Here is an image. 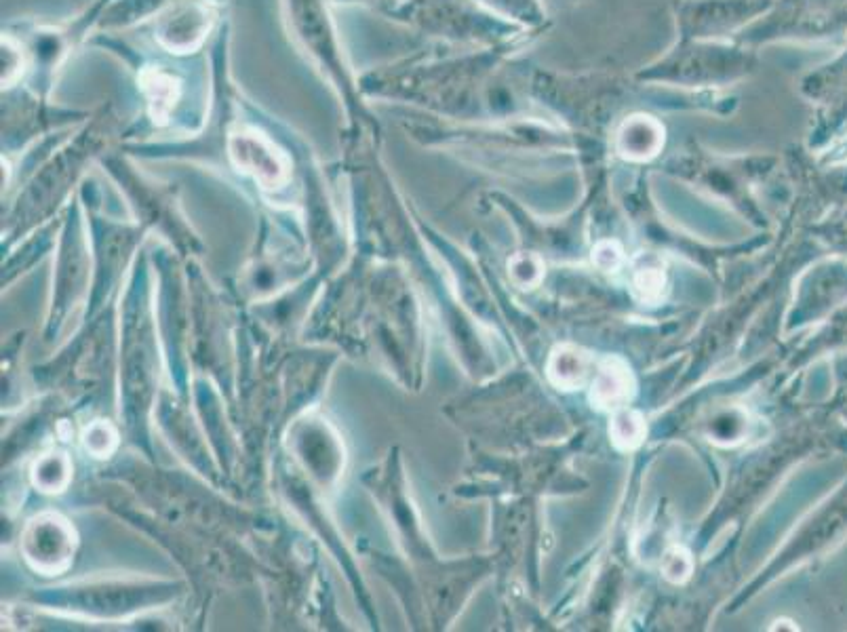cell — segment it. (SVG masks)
<instances>
[{"label": "cell", "instance_id": "277c9868", "mask_svg": "<svg viewBox=\"0 0 847 632\" xmlns=\"http://www.w3.org/2000/svg\"><path fill=\"white\" fill-rule=\"evenodd\" d=\"M226 17V0H175L137 30H144V41L156 49L192 57L209 49Z\"/></svg>", "mask_w": 847, "mask_h": 632}, {"label": "cell", "instance_id": "5b68a950", "mask_svg": "<svg viewBox=\"0 0 847 632\" xmlns=\"http://www.w3.org/2000/svg\"><path fill=\"white\" fill-rule=\"evenodd\" d=\"M91 114L93 110L59 106L51 102V97H41L19 85L3 91V144L7 148L26 146L43 133L83 125Z\"/></svg>", "mask_w": 847, "mask_h": 632}, {"label": "cell", "instance_id": "4fadbf2b", "mask_svg": "<svg viewBox=\"0 0 847 632\" xmlns=\"http://www.w3.org/2000/svg\"><path fill=\"white\" fill-rule=\"evenodd\" d=\"M593 262L603 272H616L622 264V249L616 241H603L593 249Z\"/></svg>", "mask_w": 847, "mask_h": 632}, {"label": "cell", "instance_id": "8fae6325", "mask_svg": "<svg viewBox=\"0 0 847 632\" xmlns=\"http://www.w3.org/2000/svg\"><path fill=\"white\" fill-rule=\"evenodd\" d=\"M510 281L521 289H534L544 279V264L534 253H517L508 262Z\"/></svg>", "mask_w": 847, "mask_h": 632}, {"label": "cell", "instance_id": "5bb4252c", "mask_svg": "<svg viewBox=\"0 0 847 632\" xmlns=\"http://www.w3.org/2000/svg\"><path fill=\"white\" fill-rule=\"evenodd\" d=\"M333 7H369L376 11L386 0H329Z\"/></svg>", "mask_w": 847, "mask_h": 632}, {"label": "cell", "instance_id": "7a4b0ae2", "mask_svg": "<svg viewBox=\"0 0 847 632\" xmlns=\"http://www.w3.org/2000/svg\"><path fill=\"white\" fill-rule=\"evenodd\" d=\"M329 0H281V13L291 43L310 68L338 97L346 116V131L380 135V121L363 95L357 70L352 68Z\"/></svg>", "mask_w": 847, "mask_h": 632}, {"label": "cell", "instance_id": "9c48e42d", "mask_svg": "<svg viewBox=\"0 0 847 632\" xmlns=\"http://www.w3.org/2000/svg\"><path fill=\"white\" fill-rule=\"evenodd\" d=\"M746 428L748 418L742 409H721L711 418V422H706V437L717 445H736L744 439Z\"/></svg>", "mask_w": 847, "mask_h": 632}, {"label": "cell", "instance_id": "6da1fadb", "mask_svg": "<svg viewBox=\"0 0 847 632\" xmlns=\"http://www.w3.org/2000/svg\"><path fill=\"white\" fill-rule=\"evenodd\" d=\"M89 47L125 64L140 93V118L150 131L169 140L199 135L211 114L213 72L209 51L192 57L169 55L127 34L95 32Z\"/></svg>", "mask_w": 847, "mask_h": 632}, {"label": "cell", "instance_id": "3957f363", "mask_svg": "<svg viewBox=\"0 0 847 632\" xmlns=\"http://www.w3.org/2000/svg\"><path fill=\"white\" fill-rule=\"evenodd\" d=\"M108 5L110 0H91L81 13L55 24L34 19L9 22L3 30L13 34L26 53L28 72L22 85L36 95L51 97L59 74L78 49L89 45Z\"/></svg>", "mask_w": 847, "mask_h": 632}, {"label": "cell", "instance_id": "52a82bcc", "mask_svg": "<svg viewBox=\"0 0 847 632\" xmlns=\"http://www.w3.org/2000/svg\"><path fill=\"white\" fill-rule=\"evenodd\" d=\"M548 378L561 390H574L582 386L590 371V354L576 344H561L553 352L546 365Z\"/></svg>", "mask_w": 847, "mask_h": 632}, {"label": "cell", "instance_id": "7c38bea8", "mask_svg": "<svg viewBox=\"0 0 847 632\" xmlns=\"http://www.w3.org/2000/svg\"><path fill=\"white\" fill-rule=\"evenodd\" d=\"M694 571V559L683 546H673L666 550L662 559V576L671 584H683Z\"/></svg>", "mask_w": 847, "mask_h": 632}, {"label": "cell", "instance_id": "8992f818", "mask_svg": "<svg viewBox=\"0 0 847 632\" xmlns=\"http://www.w3.org/2000/svg\"><path fill=\"white\" fill-rule=\"evenodd\" d=\"M635 380L628 365L620 359H607L595 378L593 390H590V401L599 409H620L633 399Z\"/></svg>", "mask_w": 847, "mask_h": 632}, {"label": "cell", "instance_id": "ba28073f", "mask_svg": "<svg viewBox=\"0 0 847 632\" xmlns=\"http://www.w3.org/2000/svg\"><path fill=\"white\" fill-rule=\"evenodd\" d=\"M647 434V424L643 413L630 407L616 409L612 424H609V437H612L614 445L622 451H633L637 449Z\"/></svg>", "mask_w": 847, "mask_h": 632}, {"label": "cell", "instance_id": "30bf717a", "mask_svg": "<svg viewBox=\"0 0 847 632\" xmlns=\"http://www.w3.org/2000/svg\"><path fill=\"white\" fill-rule=\"evenodd\" d=\"M666 285V274L656 258H639L633 272V289L637 298L647 304H656Z\"/></svg>", "mask_w": 847, "mask_h": 632}]
</instances>
